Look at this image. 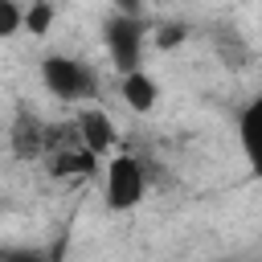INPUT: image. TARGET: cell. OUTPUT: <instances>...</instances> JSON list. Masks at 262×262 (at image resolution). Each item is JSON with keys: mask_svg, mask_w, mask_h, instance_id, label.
I'll return each instance as SVG.
<instances>
[{"mask_svg": "<svg viewBox=\"0 0 262 262\" xmlns=\"http://www.w3.org/2000/svg\"><path fill=\"white\" fill-rule=\"evenodd\" d=\"M213 49H217V57H221L229 70H242V66L250 61V49H246V41H242L233 29H217V33H213Z\"/></svg>", "mask_w": 262, "mask_h": 262, "instance_id": "8", "label": "cell"}, {"mask_svg": "<svg viewBox=\"0 0 262 262\" xmlns=\"http://www.w3.org/2000/svg\"><path fill=\"white\" fill-rule=\"evenodd\" d=\"M57 258H61V246H53V250H33V246L4 250V262H57Z\"/></svg>", "mask_w": 262, "mask_h": 262, "instance_id": "11", "label": "cell"}, {"mask_svg": "<svg viewBox=\"0 0 262 262\" xmlns=\"http://www.w3.org/2000/svg\"><path fill=\"white\" fill-rule=\"evenodd\" d=\"M41 82L61 102H82V98H94L98 94L94 70L86 61H78V57H66V53H49L41 61Z\"/></svg>", "mask_w": 262, "mask_h": 262, "instance_id": "2", "label": "cell"}, {"mask_svg": "<svg viewBox=\"0 0 262 262\" xmlns=\"http://www.w3.org/2000/svg\"><path fill=\"white\" fill-rule=\"evenodd\" d=\"M8 143H12V156L16 160H45L49 156V143H53V123H45L33 111H20L12 119Z\"/></svg>", "mask_w": 262, "mask_h": 262, "instance_id": "4", "label": "cell"}, {"mask_svg": "<svg viewBox=\"0 0 262 262\" xmlns=\"http://www.w3.org/2000/svg\"><path fill=\"white\" fill-rule=\"evenodd\" d=\"M74 127H78V139H82L94 156H106V151L115 147V139H119V131H115V123H111V115H106L102 106H82L78 119H74Z\"/></svg>", "mask_w": 262, "mask_h": 262, "instance_id": "6", "label": "cell"}, {"mask_svg": "<svg viewBox=\"0 0 262 262\" xmlns=\"http://www.w3.org/2000/svg\"><path fill=\"white\" fill-rule=\"evenodd\" d=\"M184 37H188V25H180V20H168V25L156 29V45L160 49H176Z\"/></svg>", "mask_w": 262, "mask_h": 262, "instance_id": "12", "label": "cell"}, {"mask_svg": "<svg viewBox=\"0 0 262 262\" xmlns=\"http://www.w3.org/2000/svg\"><path fill=\"white\" fill-rule=\"evenodd\" d=\"M237 143L250 164V176L262 180V98H250L237 115Z\"/></svg>", "mask_w": 262, "mask_h": 262, "instance_id": "5", "label": "cell"}, {"mask_svg": "<svg viewBox=\"0 0 262 262\" xmlns=\"http://www.w3.org/2000/svg\"><path fill=\"white\" fill-rule=\"evenodd\" d=\"M119 98H123L135 115H151V106H156V98H160L156 78H151L147 70H131V74H123V78H119Z\"/></svg>", "mask_w": 262, "mask_h": 262, "instance_id": "7", "label": "cell"}, {"mask_svg": "<svg viewBox=\"0 0 262 262\" xmlns=\"http://www.w3.org/2000/svg\"><path fill=\"white\" fill-rule=\"evenodd\" d=\"M111 8H115V12H123V16H143V12H147V4H143V0H111Z\"/></svg>", "mask_w": 262, "mask_h": 262, "instance_id": "13", "label": "cell"}, {"mask_svg": "<svg viewBox=\"0 0 262 262\" xmlns=\"http://www.w3.org/2000/svg\"><path fill=\"white\" fill-rule=\"evenodd\" d=\"M20 29H25V8L16 0H0V41L16 37Z\"/></svg>", "mask_w": 262, "mask_h": 262, "instance_id": "10", "label": "cell"}, {"mask_svg": "<svg viewBox=\"0 0 262 262\" xmlns=\"http://www.w3.org/2000/svg\"><path fill=\"white\" fill-rule=\"evenodd\" d=\"M0 262H4V250H0Z\"/></svg>", "mask_w": 262, "mask_h": 262, "instance_id": "14", "label": "cell"}, {"mask_svg": "<svg viewBox=\"0 0 262 262\" xmlns=\"http://www.w3.org/2000/svg\"><path fill=\"white\" fill-rule=\"evenodd\" d=\"M102 45H106V57H111V66L119 74L139 70L143 66V45H147V20L111 12L106 25H102Z\"/></svg>", "mask_w": 262, "mask_h": 262, "instance_id": "1", "label": "cell"}, {"mask_svg": "<svg viewBox=\"0 0 262 262\" xmlns=\"http://www.w3.org/2000/svg\"><path fill=\"white\" fill-rule=\"evenodd\" d=\"M49 25H53V4H49V0H33V4L25 8V29H29L33 37H45Z\"/></svg>", "mask_w": 262, "mask_h": 262, "instance_id": "9", "label": "cell"}, {"mask_svg": "<svg viewBox=\"0 0 262 262\" xmlns=\"http://www.w3.org/2000/svg\"><path fill=\"white\" fill-rule=\"evenodd\" d=\"M143 192H147V172H143L139 156H131V151L111 156L106 160V205L115 213H123V209H135L143 201Z\"/></svg>", "mask_w": 262, "mask_h": 262, "instance_id": "3", "label": "cell"}]
</instances>
